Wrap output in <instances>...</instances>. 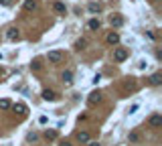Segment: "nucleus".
<instances>
[{"label":"nucleus","mask_w":162,"mask_h":146,"mask_svg":"<svg viewBox=\"0 0 162 146\" xmlns=\"http://www.w3.org/2000/svg\"><path fill=\"white\" fill-rule=\"evenodd\" d=\"M6 39H8V41H18V29H8V31H6Z\"/></svg>","instance_id":"nucleus-6"},{"label":"nucleus","mask_w":162,"mask_h":146,"mask_svg":"<svg viewBox=\"0 0 162 146\" xmlns=\"http://www.w3.org/2000/svg\"><path fill=\"white\" fill-rule=\"evenodd\" d=\"M47 59H49L51 63H59L63 59V53L61 51H49V53H47Z\"/></svg>","instance_id":"nucleus-2"},{"label":"nucleus","mask_w":162,"mask_h":146,"mask_svg":"<svg viewBox=\"0 0 162 146\" xmlns=\"http://www.w3.org/2000/svg\"><path fill=\"white\" fill-rule=\"evenodd\" d=\"M53 8H55L57 12H65V4H63V2H55Z\"/></svg>","instance_id":"nucleus-17"},{"label":"nucleus","mask_w":162,"mask_h":146,"mask_svg":"<svg viewBox=\"0 0 162 146\" xmlns=\"http://www.w3.org/2000/svg\"><path fill=\"white\" fill-rule=\"evenodd\" d=\"M122 24H124V18H122V16L120 14H116V16H112V27H122Z\"/></svg>","instance_id":"nucleus-10"},{"label":"nucleus","mask_w":162,"mask_h":146,"mask_svg":"<svg viewBox=\"0 0 162 146\" xmlns=\"http://www.w3.org/2000/svg\"><path fill=\"white\" fill-rule=\"evenodd\" d=\"M150 126H152V128H160V126H162V116H160V114H154V116L150 118Z\"/></svg>","instance_id":"nucleus-3"},{"label":"nucleus","mask_w":162,"mask_h":146,"mask_svg":"<svg viewBox=\"0 0 162 146\" xmlns=\"http://www.w3.org/2000/svg\"><path fill=\"white\" fill-rule=\"evenodd\" d=\"M0 108L2 110H8V108H12V104L8 100H0Z\"/></svg>","instance_id":"nucleus-19"},{"label":"nucleus","mask_w":162,"mask_h":146,"mask_svg":"<svg viewBox=\"0 0 162 146\" xmlns=\"http://www.w3.org/2000/svg\"><path fill=\"white\" fill-rule=\"evenodd\" d=\"M43 100L45 102H55L57 100V93L51 91V89H45V91H43Z\"/></svg>","instance_id":"nucleus-4"},{"label":"nucleus","mask_w":162,"mask_h":146,"mask_svg":"<svg viewBox=\"0 0 162 146\" xmlns=\"http://www.w3.org/2000/svg\"><path fill=\"white\" fill-rule=\"evenodd\" d=\"M12 110L18 112V114H27V106H24V104H14V106H12Z\"/></svg>","instance_id":"nucleus-14"},{"label":"nucleus","mask_w":162,"mask_h":146,"mask_svg":"<svg viewBox=\"0 0 162 146\" xmlns=\"http://www.w3.org/2000/svg\"><path fill=\"white\" fill-rule=\"evenodd\" d=\"M87 102H89V104H97V102H101V93L99 91H91V93H89V97H87Z\"/></svg>","instance_id":"nucleus-5"},{"label":"nucleus","mask_w":162,"mask_h":146,"mask_svg":"<svg viewBox=\"0 0 162 146\" xmlns=\"http://www.w3.org/2000/svg\"><path fill=\"white\" fill-rule=\"evenodd\" d=\"M0 4H4V6H8V4H10V0H0Z\"/></svg>","instance_id":"nucleus-26"},{"label":"nucleus","mask_w":162,"mask_h":146,"mask_svg":"<svg viewBox=\"0 0 162 146\" xmlns=\"http://www.w3.org/2000/svg\"><path fill=\"white\" fill-rule=\"evenodd\" d=\"M99 81H101V73H95V75H93V83H99Z\"/></svg>","instance_id":"nucleus-22"},{"label":"nucleus","mask_w":162,"mask_h":146,"mask_svg":"<svg viewBox=\"0 0 162 146\" xmlns=\"http://www.w3.org/2000/svg\"><path fill=\"white\" fill-rule=\"evenodd\" d=\"M47 122H49V118H47V116H41V118H39V124H43V126H45Z\"/></svg>","instance_id":"nucleus-23"},{"label":"nucleus","mask_w":162,"mask_h":146,"mask_svg":"<svg viewBox=\"0 0 162 146\" xmlns=\"http://www.w3.org/2000/svg\"><path fill=\"white\" fill-rule=\"evenodd\" d=\"M87 10H89V12H93V14H95V12H99V10H101V6H99V4H97V2H89Z\"/></svg>","instance_id":"nucleus-13"},{"label":"nucleus","mask_w":162,"mask_h":146,"mask_svg":"<svg viewBox=\"0 0 162 146\" xmlns=\"http://www.w3.org/2000/svg\"><path fill=\"white\" fill-rule=\"evenodd\" d=\"M105 41H108L109 45H118V43H120V35H118V33H109V35L105 37Z\"/></svg>","instance_id":"nucleus-7"},{"label":"nucleus","mask_w":162,"mask_h":146,"mask_svg":"<svg viewBox=\"0 0 162 146\" xmlns=\"http://www.w3.org/2000/svg\"><path fill=\"white\" fill-rule=\"evenodd\" d=\"M138 108H140V104H132V108L128 110V112H130V114H136V112H138Z\"/></svg>","instance_id":"nucleus-21"},{"label":"nucleus","mask_w":162,"mask_h":146,"mask_svg":"<svg viewBox=\"0 0 162 146\" xmlns=\"http://www.w3.org/2000/svg\"><path fill=\"white\" fill-rule=\"evenodd\" d=\"M39 67H41L39 61H33V63H31V69H39Z\"/></svg>","instance_id":"nucleus-24"},{"label":"nucleus","mask_w":162,"mask_h":146,"mask_svg":"<svg viewBox=\"0 0 162 146\" xmlns=\"http://www.w3.org/2000/svg\"><path fill=\"white\" fill-rule=\"evenodd\" d=\"M85 45H87L85 39H79V41H77V49H85Z\"/></svg>","instance_id":"nucleus-20"},{"label":"nucleus","mask_w":162,"mask_h":146,"mask_svg":"<svg viewBox=\"0 0 162 146\" xmlns=\"http://www.w3.org/2000/svg\"><path fill=\"white\" fill-rule=\"evenodd\" d=\"M87 27L91 29V31H97V29L101 27V23H99V20H97V18H91V20H89V23H87Z\"/></svg>","instance_id":"nucleus-11"},{"label":"nucleus","mask_w":162,"mask_h":146,"mask_svg":"<svg viewBox=\"0 0 162 146\" xmlns=\"http://www.w3.org/2000/svg\"><path fill=\"white\" fill-rule=\"evenodd\" d=\"M35 8H37L35 0H27V2H24V10H35Z\"/></svg>","instance_id":"nucleus-15"},{"label":"nucleus","mask_w":162,"mask_h":146,"mask_svg":"<svg viewBox=\"0 0 162 146\" xmlns=\"http://www.w3.org/2000/svg\"><path fill=\"white\" fill-rule=\"evenodd\" d=\"M45 138L47 140H55V138H57V132H55V130H47L45 132Z\"/></svg>","instance_id":"nucleus-16"},{"label":"nucleus","mask_w":162,"mask_h":146,"mask_svg":"<svg viewBox=\"0 0 162 146\" xmlns=\"http://www.w3.org/2000/svg\"><path fill=\"white\" fill-rule=\"evenodd\" d=\"M126 59H128V51H126V49H122V47H118V49L114 51V61L124 63Z\"/></svg>","instance_id":"nucleus-1"},{"label":"nucleus","mask_w":162,"mask_h":146,"mask_svg":"<svg viewBox=\"0 0 162 146\" xmlns=\"http://www.w3.org/2000/svg\"><path fill=\"white\" fill-rule=\"evenodd\" d=\"M150 83L152 85H160L162 83V75H160V73H154V75L150 77Z\"/></svg>","instance_id":"nucleus-12"},{"label":"nucleus","mask_w":162,"mask_h":146,"mask_svg":"<svg viewBox=\"0 0 162 146\" xmlns=\"http://www.w3.org/2000/svg\"><path fill=\"white\" fill-rule=\"evenodd\" d=\"M37 138H39V136H37V134H35V132H33V134H28V140H33V142H35V140H37Z\"/></svg>","instance_id":"nucleus-25"},{"label":"nucleus","mask_w":162,"mask_h":146,"mask_svg":"<svg viewBox=\"0 0 162 146\" xmlns=\"http://www.w3.org/2000/svg\"><path fill=\"white\" fill-rule=\"evenodd\" d=\"M87 146H101L99 142H87Z\"/></svg>","instance_id":"nucleus-27"},{"label":"nucleus","mask_w":162,"mask_h":146,"mask_svg":"<svg viewBox=\"0 0 162 146\" xmlns=\"http://www.w3.org/2000/svg\"><path fill=\"white\" fill-rule=\"evenodd\" d=\"M4 146H10V142H8V144H4Z\"/></svg>","instance_id":"nucleus-29"},{"label":"nucleus","mask_w":162,"mask_h":146,"mask_svg":"<svg viewBox=\"0 0 162 146\" xmlns=\"http://www.w3.org/2000/svg\"><path fill=\"white\" fill-rule=\"evenodd\" d=\"M128 140H130V142H138V140H140L138 132H130V136H128Z\"/></svg>","instance_id":"nucleus-18"},{"label":"nucleus","mask_w":162,"mask_h":146,"mask_svg":"<svg viewBox=\"0 0 162 146\" xmlns=\"http://www.w3.org/2000/svg\"><path fill=\"white\" fill-rule=\"evenodd\" d=\"M63 81H65V83L67 85H71V83H73V71H71V69H67V71H63Z\"/></svg>","instance_id":"nucleus-8"},{"label":"nucleus","mask_w":162,"mask_h":146,"mask_svg":"<svg viewBox=\"0 0 162 146\" xmlns=\"http://www.w3.org/2000/svg\"><path fill=\"white\" fill-rule=\"evenodd\" d=\"M61 146H71L69 142H65V140H63V142H61Z\"/></svg>","instance_id":"nucleus-28"},{"label":"nucleus","mask_w":162,"mask_h":146,"mask_svg":"<svg viewBox=\"0 0 162 146\" xmlns=\"http://www.w3.org/2000/svg\"><path fill=\"white\" fill-rule=\"evenodd\" d=\"M77 140H79L81 144H87V142H91V140H89V134H87V132H79V134H77Z\"/></svg>","instance_id":"nucleus-9"}]
</instances>
